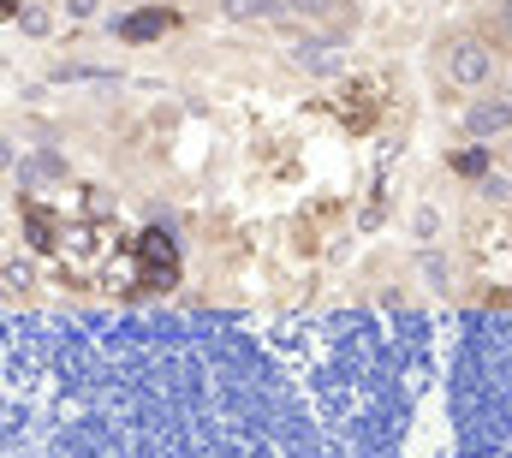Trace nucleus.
<instances>
[{
	"mask_svg": "<svg viewBox=\"0 0 512 458\" xmlns=\"http://www.w3.org/2000/svg\"><path fill=\"white\" fill-rule=\"evenodd\" d=\"M447 78H453L459 90H483V84L495 78V48H489L483 36H453V42H447Z\"/></svg>",
	"mask_w": 512,
	"mask_h": 458,
	"instance_id": "f257e3e1",
	"label": "nucleus"
},
{
	"mask_svg": "<svg viewBox=\"0 0 512 458\" xmlns=\"http://www.w3.org/2000/svg\"><path fill=\"white\" fill-rule=\"evenodd\" d=\"M292 66H304L310 78H340L346 72L340 36H304V42H292Z\"/></svg>",
	"mask_w": 512,
	"mask_h": 458,
	"instance_id": "f03ea898",
	"label": "nucleus"
},
{
	"mask_svg": "<svg viewBox=\"0 0 512 458\" xmlns=\"http://www.w3.org/2000/svg\"><path fill=\"white\" fill-rule=\"evenodd\" d=\"M465 131L477 143H495V137H512V96H483L465 108Z\"/></svg>",
	"mask_w": 512,
	"mask_h": 458,
	"instance_id": "7ed1b4c3",
	"label": "nucleus"
},
{
	"mask_svg": "<svg viewBox=\"0 0 512 458\" xmlns=\"http://www.w3.org/2000/svg\"><path fill=\"white\" fill-rule=\"evenodd\" d=\"M221 12H227L233 24H262V18H280L286 0H221Z\"/></svg>",
	"mask_w": 512,
	"mask_h": 458,
	"instance_id": "20e7f679",
	"label": "nucleus"
},
{
	"mask_svg": "<svg viewBox=\"0 0 512 458\" xmlns=\"http://www.w3.org/2000/svg\"><path fill=\"white\" fill-rule=\"evenodd\" d=\"M167 24H173L167 12H137V18H126V24H120V36H131V42H149V36H161Z\"/></svg>",
	"mask_w": 512,
	"mask_h": 458,
	"instance_id": "39448f33",
	"label": "nucleus"
},
{
	"mask_svg": "<svg viewBox=\"0 0 512 458\" xmlns=\"http://www.w3.org/2000/svg\"><path fill=\"white\" fill-rule=\"evenodd\" d=\"M18 30H24V36H48V30H54V18H48L42 6H24V12H18Z\"/></svg>",
	"mask_w": 512,
	"mask_h": 458,
	"instance_id": "423d86ee",
	"label": "nucleus"
},
{
	"mask_svg": "<svg viewBox=\"0 0 512 458\" xmlns=\"http://www.w3.org/2000/svg\"><path fill=\"white\" fill-rule=\"evenodd\" d=\"M286 12H298V18H334V0H286Z\"/></svg>",
	"mask_w": 512,
	"mask_h": 458,
	"instance_id": "0eeeda50",
	"label": "nucleus"
},
{
	"mask_svg": "<svg viewBox=\"0 0 512 458\" xmlns=\"http://www.w3.org/2000/svg\"><path fill=\"white\" fill-rule=\"evenodd\" d=\"M495 36L512 48V0H501V6H495Z\"/></svg>",
	"mask_w": 512,
	"mask_h": 458,
	"instance_id": "6e6552de",
	"label": "nucleus"
},
{
	"mask_svg": "<svg viewBox=\"0 0 512 458\" xmlns=\"http://www.w3.org/2000/svg\"><path fill=\"white\" fill-rule=\"evenodd\" d=\"M102 0H66V18H96Z\"/></svg>",
	"mask_w": 512,
	"mask_h": 458,
	"instance_id": "1a4fd4ad",
	"label": "nucleus"
},
{
	"mask_svg": "<svg viewBox=\"0 0 512 458\" xmlns=\"http://www.w3.org/2000/svg\"><path fill=\"white\" fill-rule=\"evenodd\" d=\"M435 227H441V221H435V209H423V215H417V238H435Z\"/></svg>",
	"mask_w": 512,
	"mask_h": 458,
	"instance_id": "9d476101",
	"label": "nucleus"
},
{
	"mask_svg": "<svg viewBox=\"0 0 512 458\" xmlns=\"http://www.w3.org/2000/svg\"><path fill=\"white\" fill-rule=\"evenodd\" d=\"M507 161H512V143H507Z\"/></svg>",
	"mask_w": 512,
	"mask_h": 458,
	"instance_id": "9b49d317",
	"label": "nucleus"
},
{
	"mask_svg": "<svg viewBox=\"0 0 512 458\" xmlns=\"http://www.w3.org/2000/svg\"><path fill=\"white\" fill-rule=\"evenodd\" d=\"M507 96H512V84H507Z\"/></svg>",
	"mask_w": 512,
	"mask_h": 458,
	"instance_id": "f8f14e48",
	"label": "nucleus"
}]
</instances>
